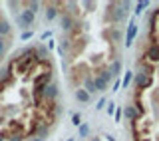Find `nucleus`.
Here are the masks:
<instances>
[{
  "mask_svg": "<svg viewBox=\"0 0 159 141\" xmlns=\"http://www.w3.org/2000/svg\"><path fill=\"white\" fill-rule=\"evenodd\" d=\"M149 85H151V78L145 75L143 72H139L135 75V89H147Z\"/></svg>",
  "mask_w": 159,
  "mask_h": 141,
  "instance_id": "1",
  "label": "nucleus"
},
{
  "mask_svg": "<svg viewBox=\"0 0 159 141\" xmlns=\"http://www.w3.org/2000/svg\"><path fill=\"white\" fill-rule=\"evenodd\" d=\"M135 32H137V26H135V22H131V24H129V32H127V42H125V46H131L133 38H135Z\"/></svg>",
  "mask_w": 159,
  "mask_h": 141,
  "instance_id": "2",
  "label": "nucleus"
},
{
  "mask_svg": "<svg viewBox=\"0 0 159 141\" xmlns=\"http://www.w3.org/2000/svg\"><path fill=\"white\" fill-rule=\"evenodd\" d=\"M125 115H127L129 119H131V121H135V119L139 117V111H137L135 107H133V105H129V107H125Z\"/></svg>",
  "mask_w": 159,
  "mask_h": 141,
  "instance_id": "3",
  "label": "nucleus"
},
{
  "mask_svg": "<svg viewBox=\"0 0 159 141\" xmlns=\"http://www.w3.org/2000/svg\"><path fill=\"white\" fill-rule=\"evenodd\" d=\"M76 98L80 99V102H88V99H89V93L86 92V89H76Z\"/></svg>",
  "mask_w": 159,
  "mask_h": 141,
  "instance_id": "4",
  "label": "nucleus"
},
{
  "mask_svg": "<svg viewBox=\"0 0 159 141\" xmlns=\"http://www.w3.org/2000/svg\"><path fill=\"white\" fill-rule=\"evenodd\" d=\"M86 88H88V89H86L88 93H93V92H96V84H93L92 78H86Z\"/></svg>",
  "mask_w": 159,
  "mask_h": 141,
  "instance_id": "5",
  "label": "nucleus"
},
{
  "mask_svg": "<svg viewBox=\"0 0 159 141\" xmlns=\"http://www.w3.org/2000/svg\"><path fill=\"white\" fill-rule=\"evenodd\" d=\"M54 16H56V10L50 8V10H48V18H54Z\"/></svg>",
  "mask_w": 159,
  "mask_h": 141,
  "instance_id": "6",
  "label": "nucleus"
},
{
  "mask_svg": "<svg viewBox=\"0 0 159 141\" xmlns=\"http://www.w3.org/2000/svg\"><path fill=\"white\" fill-rule=\"evenodd\" d=\"M72 121H74V125H78V123H80V115H78V113L72 117Z\"/></svg>",
  "mask_w": 159,
  "mask_h": 141,
  "instance_id": "7",
  "label": "nucleus"
}]
</instances>
